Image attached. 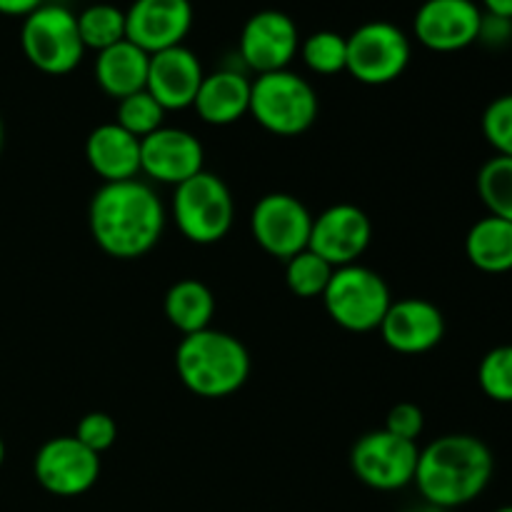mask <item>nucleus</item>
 Masks as SVG:
<instances>
[{
	"label": "nucleus",
	"instance_id": "9b49d317",
	"mask_svg": "<svg viewBox=\"0 0 512 512\" xmlns=\"http://www.w3.org/2000/svg\"><path fill=\"white\" fill-rule=\"evenodd\" d=\"M33 473L45 493L55 498H78L98 483L100 455L85 448L75 435H60L40 445Z\"/></svg>",
	"mask_w": 512,
	"mask_h": 512
},
{
	"label": "nucleus",
	"instance_id": "c9c22d12",
	"mask_svg": "<svg viewBox=\"0 0 512 512\" xmlns=\"http://www.w3.org/2000/svg\"><path fill=\"white\" fill-rule=\"evenodd\" d=\"M405 512H450V510H443L438 508V505H430V503H420V505H413V508H408Z\"/></svg>",
	"mask_w": 512,
	"mask_h": 512
},
{
	"label": "nucleus",
	"instance_id": "423d86ee",
	"mask_svg": "<svg viewBox=\"0 0 512 512\" xmlns=\"http://www.w3.org/2000/svg\"><path fill=\"white\" fill-rule=\"evenodd\" d=\"M173 218L180 235L190 243H220L235 220V200L228 183L208 170L180 183L173 195Z\"/></svg>",
	"mask_w": 512,
	"mask_h": 512
},
{
	"label": "nucleus",
	"instance_id": "473e14b6",
	"mask_svg": "<svg viewBox=\"0 0 512 512\" xmlns=\"http://www.w3.org/2000/svg\"><path fill=\"white\" fill-rule=\"evenodd\" d=\"M512 38V20L498 18V15H490L483 10V25H480V43L488 45H505Z\"/></svg>",
	"mask_w": 512,
	"mask_h": 512
},
{
	"label": "nucleus",
	"instance_id": "72a5a7b5",
	"mask_svg": "<svg viewBox=\"0 0 512 512\" xmlns=\"http://www.w3.org/2000/svg\"><path fill=\"white\" fill-rule=\"evenodd\" d=\"M43 3L45 0H0V15H8V18H25V15H30Z\"/></svg>",
	"mask_w": 512,
	"mask_h": 512
},
{
	"label": "nucleus",
	"instance_id": "bb28decb",
	"mask_svg": "<svg viewBox=\"0 0 512 512\" xmlns=\"http://www.w3.org/2000/svg\"><path fill=\"white\" fill-rule=\"evenodd\" d=\"M333 270L335 268L328 260L308 248L285 260V283H288L290 293L298 298H323L325 288L333 278Z\"/></svg>",
	"mask_w": 512,
	"mask_h": 512
},
{
	"label": "nucleus",
	"instance_id": "4c0bfd02",
	"mask_svg": "<svg viewBox=\"0 0 512 512\" xmlns=\"http://www.w3.org/2000/svg\"><path fill=\"white\" fill-rule=\"evenodd\" d=\"M3 463H5V443L3 438H0V468H3Z\"/></svg>",
	"mask_w": 512,
	"mask_h": 512
},
{
	"label": "nucleus",
	"instance_id": "aec40b11",
	"mask_svg": "<svg viewBox=\"0 0 512 512\" xmlns=\"http://www.w3.org/2000/svg\"><path fill=\"white\" fill-rule=\"evenodd\" d=\"M85 160L103 183L135 180L140 175V140L115 120L103 123L85 140Z\"/></svg>",
	"mask_w": 512,
	"mask_h": 512
},
{
	"label": "nucleus",
	"instance_id": "ddd939ff",
	"mask_svg": "<svg viewBox=\"0 0 512 512\" xmlns=\"http://www.w3.org/2000/svg\"><path fill=\"white\" fill-rule=\"evenodd\" d=\"M238 50L255 75L288 70L300 50L298 25L283 10H260L240 30Z\"/></svg>",
	"mask_w": 512,
	"mask_h": 512
},
{
	"label": "nucleus",
	"instance_id": "f704fd0d",
	"mask_svg": "<svg viewBox=\"0 0 512 512\" xmlns=\"http://www.w3.org/2000/svg\"><path fill=\"white\" fill-rule=\"evenodd\" d=\"M480 3H483L485 13L512 20V0H480Z\"/></svg>",
	"mask_w": 512,
	"mask_h": 512
},
{
	"label": "nucleus",
	"instance_id": "f03ea898",
	"mask_svg": "<svg viewBox=\"0 0 512 512\" xmlns=\"http://www.w3.org/2000/svg\"><path fill=\"white\" fill-rule=\"evenodd\" d=\"M495 473L493 450L468 433L440 435L420 448L415 488L423 503L443 510L463 508L488 490Z\"/></svg>",
	"mask_w": 512,
	"mask_h": 512
},
{
	"label": "nucleus",
	"instance_id": "412c9836",
	"mask_svg": "<svg viewBox=\"0 0 512 512\" xmlns=\"http://www.w3.org/2000/svg\"><path fill=\"white\" fill-rule=\"evenodd\" d=\"M150 55L128 38L95 55V83L108 98L123 100L145 90Z\"/></svg>",
	"mask_w": 512,
	"mask_h": 512
},
{
	"label": "nucleus",
	"instance_id": "20e7f679",
	"mask_svg": "<svg viewBox=\"0 0 512 512\" xmlns=\"http://www.w3.org/2000/svg\"><path fill=\"white\" fill-rule=\"evenodd\" d=\"M318 93L303 75L275 70L258 75L250 88V115L260 128L280 138H295L318 120Z\"/></svg>",
	"mask_w": 512,
	"mask_h": 512
},
{
	"label": "nucleus",
	"instance_id": "f8f14e48",
	"mask_svg": "<svg viewBox=\"0 0 512 512\" xmlns=\"http://www.w3.org/2000/svg\"><path fill=\"white\" fill-rule=\"evenodd\" d=\"M483 8L475 0H425L413 18V33L433 53H458L478 43Z\"/></svg>",
	"mask_w": 512,
	"mask_h": 512
},
{
	"label": "nucleus",
	"instance_id": "f257e3e1",
	"mask_svg": "<svg viewBox=\"0 0 512 512\" xmlns=\"http://www.w3.org/2000/svg\"><path fill=\"white\" fill-rule=\"evenodd\" d=\"M95 245L115 260H138L160 243L165 208L158 193L143 180L103 183L88 208Z\"/></svg>",
	"mask_w": 512,
	"mask_h": 512
},
{
	"label": "nucleus",
	"instance_id": "c85d7f7f",
	"mask_svg": "<svg viewBox=\"0 0 512 512\" xmlns=\"http://www.w3.org/2000/svg\"><path fill=\"white\" fill-rule=\"evenodd\" d=\"M478 385L493 403L512 405V345H498L483 355Z\"/></svg>",
	"mask_w": 512,
	"mask_h": 512
},
{
	"label": "nucleus",
	"instance_id": "4468645a",
	"mask_svg": "<svg viewBox=\"0 0 512 512\" xmlns=\"http://www.w3.org/2000/svg\"><path fill=\"white\" fill-rule=\"evenodd\" d=\"M373 240V223L368 213L353 203H338L313 218L308 248L328 260L333 268L358 263Z\"/></svg>",
	"mask_w": 512,
	"mask_h": 512
},
{
	"label": "nucleus",
	"instance_id": "dca6fc26",
	"mask_svg": "<svg viewBox=\"0 0 512 512\" xmlns=\"http://www.w3.org/2000/svg\"><path fill=\"white\" fill-rule=\"evenodd\" d=\"M190 28V0H133V5L125 10V38L148 55L183 45Z\"/></svg>",
	"mask_w": 512,
	"mask_h": 512
},
{
	"label": "nucleus",
	"instance_id": "393cba45",
	"mask_svg": "<svg viewBox=\"0 0 512 512\" xmlns=\"http://www.w3.org/2000/svg\"><path fill=\"white\" fill-rule=\"evenodd\" d=\"M475 185H478L480 200L488 208V215L512 223V158L495 155L485 160L483 168L478 170Z\"/></svg>",
	"mask_w": 512,
	"mask_h": 512
},
{
	"label": "nucleus",
	"instance_id": "58836bf2",
	"mask_svg": "<svg viewBox=\"0 0 512 512\" xmlns=\"http://www.w3.org/2000/svg\"><path fill=\"white\" fill-rule=\"evenodd\" d=\"M495 512H512V505H503V508H498Z\"/></svg>",
	"mask_w": 512,
	"mask_h": 512
},
{
	"label": "nucleus",
	"instance_id": "e433bc0d",
	"mask_svg": "<svg viewBox=\"0 0 512 512\" xmlns=\"http://www.w3.org/2000/svg\"><path fill=\"white\" fill-rule=\"evenodd\" d=\"M3 143H5V128H3V118H0V153H3Z\"/></svg>",
	"mask_w": 512,
	"mask_h": 512
},
{
	"label": "nucleus",
	"instance_id": "7c9ffc66",
	"mask_svg": "<svg viewBox=\"0 0 512 512\" xmlns=\"http://www.w3.org/2000/svg\"><path fill=\"white\" fill-rule=\"evenodd\" d=\"M75 440H80L95 455H103L118 440V425H115V420L108 413L95 410V413H88L80 418L78 428H75Z\"/></svg>",
	"mask_w": 512,
	"mask_h": 512
},
{
	"label": "nucleus",
	"instance_id": "6ab92c4d",
	"mask_svg": "<svg viewBox=\"0 0 512 512\" xmlns=\"http://www.w3.org/2000/svg\"><path fill=\"white\" fill-rule=\"evenodd\" d=\"M250 88H253V80L235 68L205 73L195 95V113L203 123L215 125V128L238 123L250 113Z\"/></svg>",
	"mask_w": 512,
	"mask_h": 512
},
{
	"label": "nucleus",
	"instance_id": "1a4fd4ad",
	"mask_svg": "<svg viewBox=\"0 0 512 512\" xmlns=\"http://www.w3.org/2000/svg\"><path fill=\"white\" fill-rule=\"evenodd\" d=\"M418 443L398 438L388 430H370L355 440L350 450V468L355 478L380 493H393L413 485L418 470Z\"/></svg>",
	"mask_w": 512,
	"mask_h": 512
},
{
	"label": "nucleus",
	"instance_id": "cd10ccee",
	"mask_svg": "<svg viewBox=\"0 0 512 512\" xmlns=\"http://www.w3.org/2000/svg\"><path fill=\"white\" fill-rule=\"evenodd\" d=\"M115 123H118L120 128L128 130L130 135H135L138 140H143L145 135L163 128L165 110L148 90H140V93H133L128 95V98L118 100Z\"/></svg>",
	"mask_w": 512,
	"mask_h": 512
},
{
	"label": "nucleus",
	"instance_id": "2f4dec72",
	"mask_svg": "<svg viewBox=\"0 0 512 512\" xmlns=\"http://www.w3.org/2000/svg\"><path fill=\"white\" fill-rule=\"evenodd\" d=\"M385 430L398 438L418 443V438L425 430V415L415 403H398L385 415Z\"/></svg>",
	"mask_w": 512,
	"mask_h": 512
},
{
	"label": "nucleus",
	"instance_id": "4be33fe9",
	"mask_svg": "<svg viewBox=\"0 0 512 512\" xmlns=\"http://www.w3.org/2000/svg\"><path fill=\"white\" fill-rule=\"evenodd\" d=\"M465 255L470 265L488 275H503L512 270V223L485 215L465 235Z\"/></svg>",
	"mask_w": 512,
	"mask_h": 512
},
{
	"label": "nucleus",
	"instance_id": "7ed1b4c3",
	"mask_svg": "<svg viewBox=\"0 0 512 512\" xmlns=\"http://www.w3.org/2000/svg\"><path fill=\"white\" fill-rule=\"evenodd\" d=\"M175 370L190 393L220 400L243 388L250 375V355L235 335L208 328L183 335L175 348Z\"/></svg>",
	"mask_w": 512,
	"mask_h": 512
},
{
	"label": "nucleus",
	"instance_id": "a878e982",
	"mask_svg": "<svg viewBox=\"0 0 512 512\" xmlns=\"http://www.w3.org/2000/svg\"><path fill=\"white\" fill-rule=\"evenodd\" d=\"M300 58L315 75H338L348 68V38L335 30H318L300 40Z\"/></svg>",
	"mask_w": 512,
	"mask_h": 512
},
{
	"label": "nucleus",
	"instance_id": "f3484780",
	"mask_svg": "<svg viewBox=\"0 0 512 512\" xmlns=\"http://www.w3.org/2000/svg\"><path fill=\"white\" fill-rule=\"evenodd\" d=\"M378 330L385 345L395 353L423 355L443 343L445 318L430 300L403 298L393 300Z\"/></svg>",
	"mask_w": 512,
	"mask_h": 512
},
{
	"label": "nucleus",
	"instance_id": "9d476101",
	"mask_svg": "<svg viewBox=\"0 0 512 512\" xmlns=\"http://www.w3.org/2000/svg\"><path fill=\"white\" fill-rule=\"evenodd\" d=\"M250 230L260 248L278 260L308 250L313 213L300 198L290 193H268L250 213Z\"/></svg>",
	"mask_w": 512,
	"mask_h": 512
},
{
	"label": "nucleus",
	"instance_id": "2eb2a0df",
	"mask_svg": "<svg viewBox=\"0 0 512 512\" xmlns=\"http://www.w3.org/2000/svg\"><path fill=\"white\" fill-rule=\"evenodd\" d=\"M205 170L203 143L190 130L158 128L140 140V173L150 180L178 188Z\"/></svg>",
	"mask_w": 512,
	"mask_h": 512
},
{
	"label": "nucleus",
	"instance_id": "39448f33",
	"mask_svg": "<svg viewBox=\"0 0 512 512\" xmlns=\"http://www.w3.org/2000/svg\"><path fill=\"white\" fill-rule=\"evenodd\" d=\"M20 48L28 63L45 75H68L83 63L78 15L60 3H43L23 18Z\"/></svg>",
	"mask_w": 512,
	"mask_h": 512
},
{
	"label": "nucleus",
	"instance_id": "c756f323",
	"mask_svg": "<svg viewBox=\"0 0 512 512\" xmlns=\"http://www.w3.org/2000/svg\"><path fill=\"white\" fill-rule=\"evenodd\" d=\"M480 125H483V135L495 155L512 158V93L490 100Z\"/></svg>",
	"mask_w": 512,
	"mask_h": 512
},
{
	"label": "nucleus",
	"instance_id": "b1692460",
	"mask_svg": "<svg viewBox=\"0 0 512 512\" xmlns=\"http://www.w3.org/2000/svg\"><path fill=\"white\" fill-rule=\"evenodd\" d=\"M78 30L85 50L110 48L125 40V10L110 3H93L78 13Z\"/></svg>",
	"mask_w": 512,
	"mask_h": 512
},
{
	"label": "nucleus",
	"instance_id": "0eeeda50",
	"mask_svg": "<svg viewBox=\"0 0 512 512\" xmlns=\"http://www.w3.org/2000/svg\"><path fill=\"white\" fill-rule=\"evenodd\" d=\"M323 305L333 323L343 330L370 333L380 328L393 305V295L383 275L353 263L333 270V278L323 293Z\"/></svg>",
	"mask_w": 512,
	"mask_h": 512
},
{
	"label": "nucleus",
	"instance_id": "a211bd4d",
	"mask_svg": "<svg viewBox=\"0 0 512 512\" xmlns=\"http://www.w3.org/2000/svg\"><path fill=\"white\" fill-rule=\"evenodd\" d=\"M203 78L205 70L198 55L185 45H175V48L150 55L145 90L163 105L165 113L185 110L193 108Z\"/></svg>",
	"mask_w": 512,
	"mask_h": 512
},
{
	"label": "nucleus",
	"instance_id": "5701e85b",
	"mask_svg": "<svg viewBox=\"0 0 512 512\" xmlns=\"http://www.w3.org/2000/svg\"><path fill=\"white\" fill-rule=\"evenodd\" d=\"M165 318L183 335L200 333L210 328L215 315V295L205 283L195 278L178 280L165 293Z\"/></svg>",
	"mask_w": 512,
	"mask_h": 512
},
{
	"label": "nucleus",
	"instance_id": "6e6552de",
	"mask_svg": "<svg viewBox=\"0 0 512 512\" xmlns=\"http://www.w3.org/2000/svg\"><path fill=\"white\" fill-rule=\"evenodd\" d=\"M413 45L403 28L370 20L348 35V73L363 85L395 83L408 70Z\"/></svg>",
	"mask_w": 512,
	"mask_h": 512
}]
</instances>
